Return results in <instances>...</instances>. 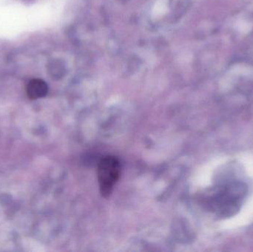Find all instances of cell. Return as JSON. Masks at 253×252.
<instances>
[{"label": "cell", "mask_w": 253, "mask_h": 252, "mask_svg": "<svg viewBox=\"0 0 253 252\" xmlns=\"http://www.w3.org/2000/svg\"><path fill=\"white\" fill-rule=\"evenodd\" d=\"M121 174V164L118 158L106 156L102 158L98 165V181L99 189L104 198L111 196Z\"/></svg>", "instance_id": "obj_2"}, {"label": "cell", "mask_w": 253, "mask_h": 252, "mask_svg": "<svg viewBox=\"0 0 253 252\" xmlns=\"http://www.w3.org/2000/svg\"><path fill=\"white\" fill-rule=\"evenodd\" d=\"M246 192V186L240 182L224 183L214 195L212 207L221 217H230L239 210Z\"/></svg>", "instance_id": "obj_1"}, {"label": "cell", "mask_w": 253, "mask_h": 252, "mask_svg": "<svg viewBox=\"0 0 253 252\" xmlns=\"http://www.w3.org/2000/svg\"><path fill=\"white\" fill-rule=\"evenodd\" d=\"M27 94L31 99H38L44 97L48 91L47 84L43 80H31L27 86Z\"/></svg>", "instance_id": "obj_3"}]
</instances>
